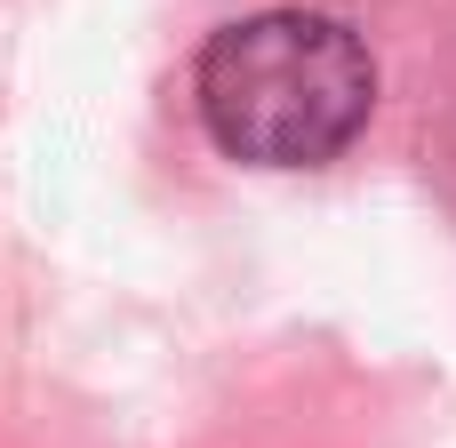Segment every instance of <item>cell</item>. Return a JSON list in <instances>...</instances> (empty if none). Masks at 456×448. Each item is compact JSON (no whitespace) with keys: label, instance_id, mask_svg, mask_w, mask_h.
Instances as JSON below:
<instances>
[{"label":"cell","instance_id":"obj_1","mask_svg":"<svg viewBox=\"0 0 456 448\" xmlns=\"http://www.w3.org/2000/svg\"><path fill=\"white\" fill-rule=\"evenodd\" d=\"M200 128L248 168H329L377 112V56L345 16L265 8L208 32L192 64Z\"/></svg>","mask_w":456,"mask_h":448}]
</instances>
